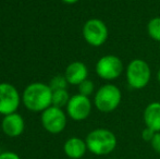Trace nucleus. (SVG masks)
<instances>
[{
  "label": "nucleus",
  "mask_w": 160,
  "mask_h": 159,
  "mask_svg": "<svg viewBox=\"0 0 160 159\" xmlns=\"http://www.w3.org/2000/svg\"><path fill=\"white\" fill-rule=\"evenodd\" d=\"M23 102L26 108L32 111H44L52 104V91L49 85L33 83L25 88Z\"/></svg>",
  "instance_id": "f257e3e1"
},
{
  "label": "nucleus",
  "mask_w": 160,
  "mask_h": 159,
  "mask_svg": "<svg viewBox=\"0 0 160 159\" xmlns=\"http://www.w3.org/2000/svg\"><path fill=\"white\" fill-rule=\"evenodd\" d=\"M87 149L94 155L106 156L111 154L117 147V136L108 129H96L89 132L86 137Z\"/></svg>",
  "instance_id": "f03ea898"
},
{
  "label": "nucleus",
  "mask_w": 160,
  "mask_h": 159,
  "mask_svg": "<svg viewBox=\"0 0 160 159\" xmlns=\"http://www.w3.org/2000/svg\"><path fill=\"white\" fill-rule=\"evenodd\" d=\"M122 100V93L114 84H105L96 92L94 97L95 107L100 112L109 113L119 107Z\"/></svg>",
  "instance_id": "7ed1b4c3"
},
{
  "label": "nucleus",
  "mask_w": 160,
  "mask_h": 159,
  "mask_svg": "<svg viewBox=\"0 0 160 159\" xmlns=\"http://www.w3.org/2000/svg\"><path fill=\"white\" fill-rule=\"evenodd\" d=\"M127 82L128 86L133 89H142L148 85L152 77L150 67L145 60L134 59L128 64L127 70Z\"/></svg>",
  "instance_id": "20e7f679"
},
{
  "label": "nucleus",
  "mask_w": 160,
  "mask_h": 159,
  "mask_svg": "<svg viewBox=\"0 0 160 159\" xmlns=\"http://www.w3.org/2000/svg\"><path fill=\"white\" fill-rule=\"evenodd\" d=\"M122 60L114 55H106L96 63V73L99 77L106 81H113L120 77L123 73Z\"/></svg>",
  "instance_id": "39448f33"
},
{
  "label": "nucleus",
  "mask_w": 160,
  "mask_h": 159,
  "mask_svg": "<svg viewBox=\"0 0 160 159\" xmlns=\"http://www.w3.org/2000/svg\"><path fill=\"white\" fill-rule=\"evenodd\" d=\"M108 27L103 21L99 19H91L83 26V36L88 45L100 47L108 39Z\"/></svg>",
  "instance_id": "423d86ee"
},
{
  "label": "nucleus",
  "mask_w": 160,
  "mask_h": 159,
  "mask_svg": "<svg viewBox=\"0 0 160 159\" xmlns=\"http://www.w3.org/2000/svg\"><path fill=\"white\" fill-rule=\"evenodd\" d=\"M42 123L48 132L52 134L60 133L67 125V117L61 108L50 106L44 110L42 115Z\"/></svg>",
  "instance_id": "0eeeda50"
},
{
  "label": "nucleus",
  "mask_w": 160,
  "mask_h": 159,
  "mask_svg": "<svg viewBox=\"0 0 160 159\" xmlns=\"http://www.w3.org/2000/svg\"><path fill=\"white\" fill-rule=\"evenodd\" d=\"M20 104V96L13 85L0 84V113L4 116L14 113Z\"/></svg>",
  "instance_id": "6e6552de"
},
{
  "label": "nucleus",
  "mask_w": 160,
  "mask_h": 159,
  "mask_svg": "<svg viewBox=\"0 0 160 159\" xmlns=\"http://www.w3.org/2000/svg\"><path fill=\"white\" fill-rule=\"evenodd\" d=\"M68 115L75 121H82L88 118L92 111V102L89 97L84 95H74L70 98L67 105Z\"/></svg>",
  "instance_id": "1a4fd4ad"
},
{
  "label": "nucleus",
  "mask_w": 160,
  "mask_h": 159,
  "mask_svg": "<svg viewBox=\"0 0 160 159\" xmlns=\"http://www.w3.org/2000/svg\"><path fill=\"white\" fill-rule=\"evenodd\" d=\"M87 75H88L87 67L80 61L70 63L64 73L68 83L72 85H80L83 81L87 80Z\"/></svg>",
  "instance_id": "9d476101"
},
{
  "label": "nucleus",
  "mask_w": 160,
  "mask_h": 159,
  "mask_svg": "<svg viewBox=\"0 0 160 159\" xmlns=\"http://www.w3.org/2000/svg\"><path fill=\"white\" fill-rule=\"evenodd\" d=\"M2 130L4 134L11 137H15L22 134L24 130V120L18 113H11L3 118L2 120Z\"/></svg>",
  "instance_id": "9b49d317"
},
{
  "label": "nucleus",
  "mask_w": 160,
  "mask_h": 159,
  "mask_svg": "<svg viewBox=\"0 0 160 159\" xmlns=\"http://www.w3.org/2000/svg\"><path fill=\"white\" fill-rule=\"evenodd\" d=\"M145 125L155 132H160V102H154L146 106L143 113Z\"/></svg>",
  "instance_id": "f8f14e48"
},
{
  "label": "nucleus",
  "mask_w": 160,
  "mask_h": 159,
  "mask_svg": "<svg viewBox=\"0 0 160 159\" xmlns=\"http://www.w3.org/2000/svg\"><path fill=\"white\" fill-rule=\"evenodd\" d=\"M64 153L72 159H80L85 155L87 151L86 142L78 137H71L64 144Z\"/></svg>",
  "instance_id": "ddd939ff"
},
{
  "label": "nucleus",
  "mask_w": 160,
  "mask_h": 159,
  "mask_svg": "<svg viewBox=\"0 0 160 159\" xmlns=\"http://www.w3.org/2000/svg\"><path fill=\"white\" fill-rule=\"evenodd\" d=\"M69 93L67 89H58V91L52 92V106L61 108L63 106H67L70 100Z\"/></svg>",
  "instance_id": "4468645a"
},
{
  "label": "nucleus",
  "mask_w": 160,
  "mask_h": 159,
  "mask_svg": "<svg viewBox=\"0 0 160 159\" xmlns=\"http://www.w3.org/2000/svg\"><path fill=\"white\" fill-rule=\"evenodd\" d=\"M147 33L150 38L160 42V17H152L147 24Z\"/></svg>",
  "instance_id": "2eb2a0df"
},
{
  "label": "nucleus",
  "mask_w": 160,
  "mask_h": 159,
  "mask_svg": "<svg viewBox=\"0 0 160 159\" xmlns=\"http://www.w3.org/2000/svg\"><path fill=\"white\" fill-rule=\"evenodd\" d=\"M68 81L65 79L64 75H57L52 80L50 81L49 87L51 88V91H58V89H67Z\"/></svg>",
  "instance_id": "dca6fc26"
},
{
  "label": "nucleus",
  "mask_w": 160,
  "mask_h": 159,
  "mask_svg": "<svg viewBox=\"0 0 160 159\" xmlns=\"http://www.w3.org/2000/svg\"><path fill=\"white\" fill-rule=\"evenodd\" d=\"M94 88H95V85L94 83L92 82L91 80H85L78 85V92H80L81 95H84V96H89L94 93Z\"/></svg>",
  "instance_id": "f3484780"
},
{
  "label": "nucleus",
  "mask_w": 160,
  "mask_h": 159,
  "mask_svg": "<svg viewBox=\"0 0 160 159\" xmlns=\"http://www.w3.org/2000/svg\"><path fill=\"white\" fill-rule=\"evenodd\" d=\"M155 134H156V132H155L154 130H152V129H149V127H146L145 129L142 131V138H143L145 142L150 143L152 138H154Z\"/></svg>",
  "instance_id": "a211bd4d"
},
{
  "label": "nucleus",
  "mask_w": 160,
  "mask_h": 159,
  "mask_svg": "<svg viewBox=\"0 0 160 159\" xmlns=\"http://www.w3.org/2000/svg\"><path fill=\"white\" fill-rule=\"evenodd\" d=\"M150 145H152V149L156 152L157 154H160V132H156L154 138L150 142Z\"/></svg>",
  "instance_id": "6ab92c4d"
},
{
  "label": "nucleus",
  "mask_w": 160,
  "mask_h": 159,
  "mask_svg": "<svg viewBox=\"0 0 160 159\" xmlns=\"http://www.w3.org/2000/svg\"><path fill=\"white\" fill-rule=\"evenodd\" d=\"M0 159H20V157L17 155V154L7 152V153L0 154Z\"/></svg>",
  "instance_id": "aec40b11"
},
{
  "label": "nucleus",
  "mask_w": 160,
  "mask_h": 159,
  "mask_svg": "<svg viewBox=\"0 0 160 159\" xmlns=\"http://www.w3.org/2000/svg\"><path fill=\"white\" fill-rule=\"evenodd\" d=\"M62 1L65 2V3H68V4H73V3H76L78 0H62Z\"/></svg>",
  "instance_id": "412c9836"
},
{
  "label": "nucleus",
  "mask_w": 160,
  "mask_h": 159,
  "mask_svg": "<svg viewBox=\"0 0 160 159\" xmlns=\"http://www.w3.org/2000/svg\"><path fill=\"white\" fill-rule=\"evenodd\" d=\"M157 81L160 83V69H159V71L157 72Z\"/></svg>",
  "instance_id": "4be33fe9"
}]
</instances>
